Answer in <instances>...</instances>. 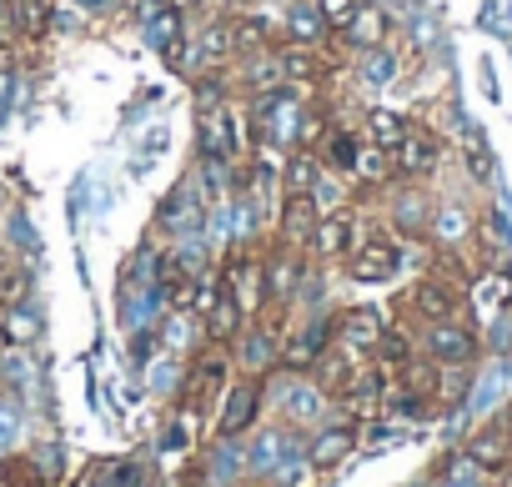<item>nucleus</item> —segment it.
<instances>
[{"mask_svg": "<svg viewBox=\"0 0 512 487\" xmlns=\"http://www.w3.org/2000/svg\"><path fill=\"white\" fill-rule=\"evenodd\" d=\"M342 267H347V277L357 287H382V282H392L402 272V241L387 226H362L357 247H352V257Z\"/></svg>", "mask_w": 512, "mask_h": 487, "instance_id": "1", "label": "nucleus"}, {"mask_svg": "<svg viewBox=\"0 0 512 487\" xmlns=\"http://www.w3.org/2000/svg\"><path fill=\"white\" fill-rule=\"evenodd\" d=\"M337 342V312L332 317H322V312H312V317H302L297 327H287V337H282V367L277 372H287V377H312V367L322 362V352Z\"/></svg>", "mask_w": 512, "mask_h": 487, "instance_id": "2", "label": "nucleus"}, {"mask_svg": "<svg viewBox=\"0 0 512 487\" xmlns=\"http://www.w3.org/2000/svg\"><path fill=\"white\" fill-rule=\"evenodd\" d=\"M422 357L437 362V367H472L482 357V337L472 322L462 317H447V322H422Z\"/></svg>", "mask_w": 512, "mask_h": 487, "instance_id": "3", "label": "nucleus"}, {"mask_svg": "<svg viewBox=\"0 0 512 487\" xmlns=\"http://www.w3.org/2000/svg\"><path fill=\"white\" fill-rule=\"evenodd\" d=\"M226 382H231V347H211L206 342V352L186 367V382H181V412H206L211 402H221V392H226Z\"/></svg>", "mask_w": 512, "mask_h": 487, "instance_id": "4", "label": "nucleus"}, {"mask_svg": "<svg viewBox=\"0 0 512 487\" xmlns=\"http://www.w3.org/2000/svg\"><path fill=\"white\" fill-rule=\"evenodd\" d=\"M357 236H362V216H357V206L347 201V206L317 216V231H312V241H307V262H317V267L347 262L352 247H357Z\"/></svg>", "mask_w": 512, "mask_h": 487, "instance_id": "5", "label": "nucleus"}, {"mask_svg": "<svg viewBox=\"0 0 512 487\" xmlns=\"http://www.w3.org/2000/svg\"><path fill=\"white\" fill-rule=\"evenodd\" d=\"M462 302H467V287L452 282L447 272H422L412 287H407V312L422 317V322H447V317H462Z\"/></svg>", "mask_w": 512, "mask_h": 487, "instance_id": "6", "label": "nucleus"}, {"mask_svg": "<svg viewBox=\"0 0 512 487\" xmlns=\"http://www.w3.org/2000/svg\"><path fill=\"white\" fill-rule=\"evenodd\" d=\"M262 417V377H236L221 392V412H216V442H236L241 432H251V422Z\"/></svg>", "mask_w": 512, "mask_h": 487, "instance_id": "7", "label": "nucleus"}, {"mask_svg": "<svg viewBox=\"0 0 512 487\" xmlns=\"http://www.w3.org/2000/svg\"><path fill=\"white\" fill-rule=\"evenodd\" d=\"M317 201L312 196H277V211H272V241L282 252H302L307 257V241L317 231Z\"/></svg>", "mask_w": 512, "mask_h": 487, "instance_id": "8", "label": "nucleus"}, {"mask_svg": "<svg viewBox=\"0 0 512 487\" xmlns=\"http://www.w3.org/2000/svg\"><path fill=\"white\" fill-rule=\"evenodd\" d=\"M397 156V181H432L437 171H442V136L432 131V126H422V121H412V131H407V141L392 151Z\"/></svg>", "mask_w": 512, "mask_h": 487, "instance_id": "9", "label": "nucleus"}, {"mask_svg": "<svg viewBox=\"0 0 512 487\" xmlns=\"http://www.w3.org/2000/svg\"><path fill=\"white\" fill-rule=\"evenodd\" d=\"M246 312H241V302L221 287V277H216V287L206 292V302H201V342H211V347H236V337L246 332Z\"/></svg>", "mask_w": 512, "mask_h": 487, "instance_id": "10", "label": "nucleus"}, {"mask_svg": "<svg viewBox=\"0 0 512 487\" xmlns=\"http://www.w3.org/2000/svg\"><path fill=\"white\" fill-rule=\"evenodd\" d=\"M387 226L397 231V236H407V241H422L427 236V221H432V201H427V191L417 186V181H392L387 186Z\"/></svg>", "mask_w": 512, "mask_h": 487, "instance_id": "11", "label": "nucleus"}, {"mask_svg": "<svg viewBox=\"0 0 512 487\" xmlns=\"http://www.w3.org/2000/svg\"><path fill=\"white\" fill-rule=\"evenodd\" d=\"M231 81H236L241 96H251V101L282 91V86H287V76H282V46H267V51H251V56L231 61Z\"/></svg>", "mask_w": 512, "mask_h": 487, "instance_id": "12", "label": "nucleus"}, {"mask_svg": "<svg viewBox=\"0 0 512 487\" xmlns=\"http://www.w3.org/2000/svg\"><path fill=\"white\" fill-rule=\"evenodd\" d=\"M332 26L322 21V11L312 0H287L282 11V46H302V51H332Z\"/></svg>", "mask_w": 512, "mask_h": 487, "instance_id": "13", "label": "nucleus"}, {"mask_svg": "<svg viewBox=\"0 0 512 487\" xmlns=\"http://www.w3.org/2000/svg\"><path fill=\"white\" fill-rule=\"evenodd\" d=\"M337 41H342L352 56L387 46V41H392V16H387V6H377V0H362L357 16H352V21L337 31Z\"/></svg>", "mask_w": 512, "mask_h": 487, "instance_id": "14", "label": "nucleus"}, {"mask_svg": "<svg viewBox=\"0 0 512 487\" xmlns=\"http://www.w3.org/2000/svg\"><path fill=\"white\" fill-rule=\"evenodd\" d=\"M201 226H206V196H196V181H176L171 196L161 201V231L191 236Z\"/></svg>", "mask_w": 512, "mask_h": 487, "instance_id": "15", "label": "nucleus"}, {"mask_svg": "<svg viewBox=\"0 0 512 487\" xmlns=\"http://www.w3.org/2000/svg\"><path fill=\"white\" fill-rule=\"evenodd\" d=\"M427 236L437 241V252H462V241L477 236V221H472V211L462 201H432Z\"/></svg>", "mask_w": 512, "mask_h": 487, "instance_id": "16", "label": "nucleus"}, {"mask_svg": "<svg viewBox=\"0 0 512 487\" xmlns=\"http://www.w3.org/2000/svg\"><path fill=\"white\" fill-rule=\"evenodd\" d=\"M382 332H387V322H382L377 307H342L337 312V342L352 347L357 357H372L377 342H382Z\"/></svg>", "mask_w": 512, "mask_h": 487, "instance_id": "17", "label": "nucleus"}, {"mask_svg": "<svg viewBox=\"0 0 512 487\" xmlns=\"http://www.w3.org/2000/svg\"><path fill=\"white\" fill-rule=\"evenodd\" d=\"M357 372H362V357H357L352 347L332 342V347L322 352V362L312 367V382H317V387H322V392H327V397L337 402V397H342V392H347V387L357 382Z\"/></svg>", "mask_w": 512, "mask_h": 487, "instance_id": "18", "label": "nucleus"}, {"mask_svg": "<svg viewBox=\"0 0 512 487\" xmlns=\"http://www.w3.org/2000/svg\"><path fill=\"white\" fill-rule=\"evenodd\" d=\"M322 171H327V161H322L317 146H292L287 161H282L277 186H282V196H312V186L322 181Z\"/></svg>", "mask_w": 512, "mask_h": 487, "instance_id": "19", "label": "nucleus"}, {"mask_svg": "<svg viewBox=\"0 0 512 487\" xmlns=\"http://www.w3.org/2000/svg\"><path fill=\"white\" fill-rule=\"evenodd\" d=\"M462 457H467L477 472H502V467H512V437H507L497 422H487V427H477V432L467 437Z\"/></svg>", "mask_w": 512, "mask_h": 487, "instance_id": "20", "label": "nucleus"}, {"mask_svg": "<svg viewBox=\"0 0 512 487\" xmlns=\"http://www.w3.org/2000/svg\"><path fill=\"white\" fill-rule=\"evenodd\" d=\"M282 407H287V422H292V427H312V422L327 417L332 397H327L312 377H287V397H282Z\"/></svg>", "mask_w": 512, "mask_h": 487, "instance_id": "21", "label": "nucleus"}, {"mask_svg": "<svg viewBox=\"0 0 512 487\" xmlns=\"http://www.w3.org/2000/svg\"><path fill=\"white\" fill-rule=\"evenodd\" d=\"M332 51H302V46H282V76L287 86H327L332 81Z\"/></svg>", "mask_w": 512, "mask_h": 487, "instance_id": "22", "label": "nucleus"}, {"mask_svg": "<svg viewBox=\"0 0 512 487\" xmlns=\"http://www.w3.org/2000/svg\"><path fill=\"white\" fill-rule=\"evenodd\" d=\"M352 186H362V191H387L392 181H397V156L392 151H382V146H372V141H362V151H357V166H352V176H347Z\"/></svg>", "mask_w": 512, "mask_h": 487, "instance_id": "23", "label": "nucleus"}, {"mask_svg": "<svg viewBox=\"0 0 512 487\" xmlns=\"http://www.w3.org/2000/svg\"><path fill=\"white\" fill-rule=\"evenodd\" d=\"M352 447H357V422H337V427H322V432L307 442V462L327 472V467L347 462Z\"/></svg>", "mask_w": 512, "mask_h": 487, "instance_id": "24", "label": "nucleus"}, {"mask_svg": "<svg viewBox=\"0 0 512 487\" xmlns=\"http://www.w3.org/2000/svg\"><path fill=\"white\" fill-rule=\"evenodd\" d=\"M357 151H362V131H357V126H342V121H332V126H327V136H322V161H327V171H337V176H352V166H357Z\"/></svg>", "mask_w": 512, "mask_h": 487, "instance_id": "25", "label": "nucleus"}, {"mask_svg": "<svg viewBox=\"0 0 512 487\" xmlns=\"http://www.w3.org/2000/svg\"><path fill=\"white\" fill-rule=\"evenodd\" d=\"M407 131H412V116L387 111V106H372V111H367V126H362V141H372V146H382V151H397V146L407 141Z\"/></svg>", "mask_w": 512, "mask_h": 487, "instance_id": "26", "label": "nucleus"}, {"mask_svg": "<svg viewBox=\"0 0 512 487\" xmlns=\"http://www.w3.org/2000/svg\"><path fill=\"white\" fill-rule=\"evenodd\" d=\"M11 16L21 41H46L56 26V0H11Z\"/></svg>", "mask_w": 512, "mask_h": 487, "instance_id": "27", "label": "nucleus"}, {"mask_svg": "<svg viewBox=\"0 0 512 487\" xmlns=\"http://www.w3.org/2000/svg\"><path fill=\"white\" fill-rule=\"evenodd\" d=\"M397 71H402V66H397V51H392V46H377V51H362V56H357V76L372 81V86H387Z\"/></svg>", "mask_w": 512, "mask_h": 487, "instance_id": "28", "label": "nucleus"}, {"mask_svg": "<svg viewBox=\"0 0 512 487\" xmlns=\"http://www.w3.org/2000/svg\"><path fill=\"white\" fill-rule=\"evenodd\" d=\"M0 482H6V487H41V462L6 457V462H0Z\"/></svg>", "mask_w": 512, "mask_h": 487, "instance_id": "29", "label": "nucleus"}, {"mask_svg": "<svg viewBox=\"0 0 512 487\" xmlns=\"http://www.w3.org/2000/svg\"><path fill=\"white\" fill-rule=\"evenodd\" d=\"M101 472H106V477H101V487H146L141 462H106Z\"/></svg>", "mask_w": 512, "mask_h": 487, "instance_id": "30", "label": "nucleus"}, {"mask_svg": "<svg viewBox=\"0 0 512 487\" xmlns=\"http://www.w3.org/2000/svg\"><path fill=\"white\" fill-rule=\"evenodd\" d=\"M312 6L322 11V21H327V26H332V36H337V31H342V26L357 16V6H362V0H312Z\"/></svg>", "mask_w": 512, "mask_h": 487, "instance_id": "31", "label": "nucleus"}, {"mask_svg": "<svg viewBox=\"0 0 512 487\" xmlns=\"http://www.w3.org/2000/svg\"><path fill=\"white\" fill-rule=\"evenodd\" d=\"M462 146H467V176H472V181H487V176H492V166H487V146H482L472 131H462Z\"/></svg>", "mask_w": 512, "mask_h": 487, "instance_id": "32", "label": "nucleus"}, {"mask_svg": "<svg viewBox=\"0 0 512 487\" xmlns=\"http://www.w3.org/2000/svg\"><path fill=\"white\" fill-rule=\"evenodd\" d=\"M497 477H502V487H512V467H502V472H497Z\"/></svg>", "mask_w": 512, "mask_h": 487, "instance_id": "33", "label": "nucleus"}, {"mask_svg": "<svg viewBox=\"0 0 512 487\" xmlns=\"http://www.w3.org/2000/svg\"><path fill=\"white\" fill-rule=\"evenodd\" d=\"M412 487H442V482H412Z\"/></svg>", "mask_w": 512, "mask_h": 487, "instance_id": "34", "label": "nucleus"}, {"mask_svg": "<svg viewBox=\"0 0 512 487\" xmlns=\"http://www.w3.org/2000/svg\"><path fill=\"white\" fill-rule=\"evenodd\" d=\"M0 342H6V322H0Z\"/></svg>", "mask_w": 512, "mask_h": 487, "instance_id": "35", "label": "nucleus"}, {"mask_svg": "<svg viewBox=\"0 0 512 487\" xmlns=\"http://www.w3.org/2000/svg\"><path fill=\"white\" fill-rule=\"evenodd\" d=\"M0 6H6V0H0Z\"/></svg>", "mask_w": 512, "mask_h": 487, "instance_id": "36", "label": "nucleus"}]
</instances>
